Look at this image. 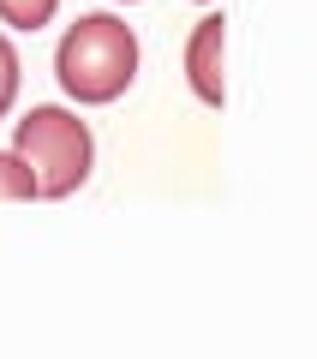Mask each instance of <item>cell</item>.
<instances>
[{
	"label": "cell",
	"mask_w": 317,
	"mask_h": 359,
	"mask_svg": "<svg viewBox=\"0 0 317 359\" xmlns=\"http://www.w3.org/2000/svg\"><path fill=\"white\" fill-rule=\"evenodd\" d=\"M144 42L120 13H78L54 42V84L78 108H108L138 84Z\"/></svg>",
	"instance_id": "6da1fadb"
},
{
	"label": "cell",
	"mask_w": 317,
	"mask_h": 359,
	"mask_svg": "<svg viewBox=\"0 0 317 359\" xmlns=\"http://www.w3.org/2000/svg\"><path fill=\"white\" fill-rule=\"evenodd\" d=\"M13 150L30 156L42 180V198H72L96 174V132L90 120H78V108L66 102H36L13 120Z\"/></svg>",
	"instance_id": "7a4b0ae2"
},
{
	"label": "cell",
	"mask_w": 317,
	"mask_h": 359,
	"mask_svg": "<svg viewBox=\"0 0 317 359\" xmlns=\"http://www.w3.org/2000/svg\"><path fill=\"white\" fill-rule=\"evenodd\" d=\"M180 66H186V84H191V96H198L203 108L228 102V18L203 13L198 25H191V36H186Z\"/></svg>",
	"instance_id": "3957f363"
},
{
	"label": "cell",
	"mask_w": 317,
	"mask_h": 359,
	"mask_svg": "<svg viewBox=\"0 0 317 359\" xmlns=\"http://www.w3.org/2000/svg\"><path fill=\"white\" fill-rule=\"evenodd\" d=\"M0 198H6V204H25V198H42V180H36V168H30V156H18L13 144L0 150Z\"/></svg>",
	"instance_id": "277c9868"
},
{
	"label": "cell",
	"mask_w": 317,
	"mask_h": 359,
	"mask_svg": "<svg viewBox=\"0 0 317 359\" xmlns=\"http://www.w3.org/2000/svg\"><path fill=\"white\" fill-rule=\"evenodd\" d=\"M60 13V0H0V25L6 30H42Z\"/></svg>",
	"instance_id": "5b68a950"
},
{
	"label": "cell",
	"mask_w": 317,
	"mask_h": 359,
	"mask_svg": "<svg viewBox=\"0 0 317 359\" xmlns=\"http://www.w3.org/2000/svg\"><path fill=\"white\" fill-rule=\"evenodd\" d=\"M18 84H25V60H18L13 36L0 30V120L13 114V102H18Z\"/></svg>",
	"instance_id": "8992f818"
},
{
	"label": "cell",
	"mask_w": 317,
	"mask_h": 359,
	"mask_svg": "<svg viewBox=\"0 0 317 359\" xmlns=\"http://www.w3.org/2000/svg\"><path fill=\"white\" fill-rule=\"evenodd\" d=\"M198 6H210V0H198Z\"/></svg>",
	"instance_id": "52a82bcc"
},
{
	"label": "cell",
	"mask_w": 317,
	"mask_h": 359,
	"mask_svg": "<svg viewBox=\"0 0 317 359\" xmlns=\"http://www.w3.org/2000/svg\"><path fill=\"white\" fill-rule=\"evenodd\" d=\"M120 6H132V0H120Z\"/></svg>",
	"instance_id": "ba28073f"
}]
</instances>
